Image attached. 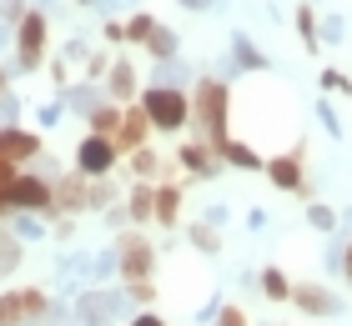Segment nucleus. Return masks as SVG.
<instances>
[{
    "label": "nucleus",
    "instance_id": "nucleus-22",
    "mask_svg": "<svg viewBox=\"0 0 352 326\" xmlns=\"http://www.w3.org/2000/svg\"><path fill=\"white\" fill-rule=\"evenodd\" d=\"M151 30H156V21H151V15H131V21H126V40L146 45V40H151Z\"/></svg>",
    "mask_w": 352,
    "mask_h": 326
},
{
    "label": "nucleus",
    "instance_id": "nucleus-2",
    "mask_svg": "<svg viewBox=\"0 0 352 326\" xmlns=\"http://www.w3.org/2000/svg\"><path fill=\"white\" fill-rule=\"evenodd\" d=\"M141 110H146V121L156 130H182V126H191V101L176 86H151L146 95H141Z\"/></svg>",
    "mask_w": 352,
    "mask_h": 326
},
{
    "label": "nucleus",
    "instance_id": "nucleus-21",
    "mask_svg": "<svg viewBox=\"0 0 352 326\" xmlns=\"http://www.w3.org/2000/svg\"><path fill=\"white\" fill-rule=\"evenodd\" d=\"M262 291H267L272 301H287V296H292V286H287V276H282L277 266H267V271H262Z\"/></svg>",
    "mask_w": 352,
    "mask_h": 326
},
{
    "label": "nucleus",
    "instance_id": "nucleus-9",
    "mask_svg": "<svg viewBox=\"0 0 352 326\" xmlns=\"http://www.w3.org/2000/svg\"><path fill=\"white\" fill-rule=\"evenodd\" d=\"M146 130H151L146 110L131 106V110L121 116V126H116V151H136V145H146Z\"/></svg>",
    "mask_w": 352,
    "mask_h": 326
},
{
    "label": "nucleus",
    "instance_id": "nucleus-43",
    "mask_svg": "<svg viewBox=\"0 0 352 326\" xmlns=\"http://www.w3.org/2000/svg\"><path fill=\"white\" fill-rule=\"evenodd\" d=\"M342 271L352 276V241H347V251H342Z\"/></svg>",
    "mask_w": 352,
    "mask_h": 326
},
{
    "label": "nucleus",
    "instance_id": "nucleus-24",
    "mask_svg": "<svg viewBox=\"0 0 352 326\" xmlns=\"http://www.w3.org/2000/svg\"><path fill=\"white\" fill-rule=\"evenodd\" d=\"M131 166H136V176H156V171H162V156L146 151V145H136V151H131Z\"/></svg>",
    "mask_w": 352,
    "mask_h": 326
},
{
    "label": "nucleus",
    "instance_id": "nucleus-37",
    "mask_svg": "<svg viewBox=\"0 0 352 326\" xmlns=\"http://www.w3.org/2000/svg\"><path fill=\"white\" fill-rule=\"evenodd\" d=\"M317 116H322V126L332 130V136H338V130H342V126H338V110H332V106H317Z\"/></svg>",
    "mask_w": 352,
    "mask_h": 326
},
{
    "label": "nucleus",
    "instance_id": "nucleus-4",
    "mask_svg": "<svg viewBox=\"0 0 352 326\" xmlns=\"http://www.w3.org/2000/svg\"><path fill=\"white\" fill-rule=\"evenodd\" d=\"M116 261H121L126 281H146L151 266H156V251H151V241H141V236H121L116 241Z\"/></svg>",
    "mask_w": 352,
    "mask_h": 326
},
{
    "label": "nucleus",
    "instance_id": "nucleus-28",
    "mask_svg": "<svg viewBox=\"0 0 352 326\" xmlns=\"http://www.w3.org/2000/svg\"><path fill=\"white\" fill-rule=\"evenodd\" d=\"M111 271H121V261H116V251H101V256L91 261V276H96V281H101V276H111Z\"/></svg>",
    "mask_w": 352,
    "mask_h": 326
},
{
    "label": "nucleus",
    "instance_id": "nucleus-41",
    "mask_svg": "<svg viewBox=\"0 0 352 326\" xmlns=\"http://www.w3.org/2000/svg\"><path fill=\"white\" fill-rule=\"evenodd\" d=\"M131 326H166V321H162V316H151V312H146V316H136Z\"/></svg>",
    "mask_w": 352,
    "mask_h": 326
},
{
    "label": "nucleus",
    "instance_id": "nucleus-47",
    "mask_svg": "<svg viewBox=\"0 0 352 326\" xmlns=\"http://www.w3.org/2000/svg\"><path fill=\"white\" fill-rule=\"evenodd\" d=\"M81 5H91V0H81Z\"/></svg>",
    "mask_w": 352,
    "mask_h": 326
},
{
    "label": "nucleus",
    "instance_id": "nucleus-16",
    "mask_svg": "<svg viewBox=\"0 0 352 326\" xmlns=\"http://www.w3.org/2000/svg\"><path fill=\"white\" fill-rule=\"evenodd\" d=\"M176 211H182V191H176V186H162V191H156V221H162V226H176Z\"/></svg>",
    "mask_w": 352,
    "mask_h": 326
},
{
    "label": "nucleus",
    "instance_id": "nucleus-42",
    "mask_svg": "<svg viewBox=\"0 0 352 326\" xmlns=\"http://www.w3.org/2000/svg\"><path fill=\"white\" fill-rule=\"evenodd\" d=\"M91 5H101V10H116V5H131V0H91Z\"/></svg>",
    "mask_w": 352,
    "mask_h": 326
},
{
    "label": "nucleus",
    "instance_id": "nucleus-10",
    "mask_svg": "<svg viewBox=\"0 0 352 326\" xmlns=\"http://www.w3.org/2000/svg\"><path fill=\"white\" fill-rule=\"evenodd\" d=\"M292 296H297V306H302V312H312V316H332V312H338V296H332V291H322V286H312V281H297V291H292Z\"/></svg>",
    "mask_w": 352,
    "mask_h": 326
},
{
    "label": "nucleus",
    "instance_id": "nucleus-19",
    "mask_svg": "<svg viewBox=\"0 0 352 326\" xmlns=\"http://www.w3.org/2000/svg\"><path fill=\"white\" fill-rule=\"evenodd\" d=\"M21 316H30V312H25V291H21V296L6 291V296H0V326H15Z\"/></svg>",
    "mask_w": 352,
    "mask_h": 326
},
{
    "label": "nucleus",
    "instance_id": "nucleus-44",
    "mask_svg": "<svg viewBox=\"0 0 352 326\" xmlns=\"http://www.w3.org/2000/svg\"><path fill=\"white\" fill-rule=\"evenodd\" d=\"M6 211H10V201H6V196H0V216H6Z\"/></svg>",
    "mask_w": 352,
    "mask_h": 326
},
{
    "label": "nucleus",
    "instance_id": "nucleus-34",
    "mask_svg": "<svg viewBox=\"0 0 352 326\" xmlns=\"http://www.w3.org/2000/svg\"><path fill=\"white\" fill-rule=\"evenodd\" d=\"M60 116H66V101H51L41 110V126H60Z\"/></svg>",
    "mask_w": 352,
    "mask_h": 326
},
{
    "label": "nucleus",
    "instance_id": "nucleus-27",
    "mask_svg": "<svg viewBox=\"0 0 352 326\" xmlns=\"http://www.w3.org/2000/svg\"><path fill=\"white\" fill-rule=\"evenodd\" d=\"M15 266H21V246H15L10 236H0V276L15 271Z\"/></svg>",
    "mask_w": 352,
    "mask_h": 326
},
{
    "label": "nucleus",
    "instance_id": "nucleus-40",
    "mask_svg": "<svg viewBox=\"0 0 352 326\" xmlns=\"http://www.w3.org/2000/svg\"><path fill=\"white\" fill-rule=\"evenodd\" d=\"M186 10H206V5H221V0H182Z\"/></svg>",
    "mask_w": 352,
    "mask_h": 326
},
{
    "label": "nucleus",
    "instance_id": "nucleus-25",
    "mask_svg": "<svg viewBox=\"0 0 352 326\" xmlns=\"http://www.w3.org/2000/svg\"><path fill=\"white\" fill-rule=\"evenodd\" d=\"M146 45H151V56H162V60H166V56H176V36H171V30H166V25H156Z\"/></svg>",
    "mask_w": 352,
    "mask_h": 326
},
{
    "label": "nucleus",
    "instance_id": "nucleus-7",
    "mask_svg": "<svg viewBox=\"0 0 352 326\" xmlns=\"http://www.w3.org/2000/svg\"><path fill=\"white\" fill-rule=\"evenodd\" d=\"M36 156H41V136L15 130V126H0V161L21 166V161H36Z\"/></svg>",
    "mask_w": 352,
    "mask_h": 326
},
{
    "label": "nucleus",
    "instance_id": "nucleus-31",
    "mask_svg": "<svg viewBox=\"0 0 352 326\" xmlns=\"http://www.w3.org/2000/svg\"><path fill=\"white\" fill-rule=\"evenodd\" d=\"M317 40H322V45H338V40H342V21H338V15L317 25Z\"/></svg>",
    "mask_w": 352,
    "mask_h": 326
},
{
    "label": "nucleus",
    "instance_id": "nucleus-46",
    "mask_svg": "<svg viewBox=\"0 0 352 326\" xmlns=\"http://www.w3.org/2000/svg\"><path fill=\"white\" fill-rule=\"evenodd\" d=\"M0 91H6V75H0Z\"/></svg>",
    "mask_w": 352,
    "mask_h": 326
},
{
    "label": "nucleus",
    "instance_id": "nucleus-17",
    "mask_svg": "<svg viewBox=\"0 0 352 326\" xmlns=\"http://www.w3.org/2000/svg\"><path fill=\"white\" fill-rule=\"evenodd\" d=\"M106 86H111V95H136V71H131L126 60H116V65H111V80H106Z\"/></svg>",
    "mask_w": 352,
    "mask_h": 326
},
{
    "label": "nucleus",
    "instance_id": "nucleus-14",
    "mask_svg": "<svg viewBox=\"0 0 352 326\" xmlns=\"http://www.w3.org/2000/svg\"><path fill=\"white\" fill-rule=\"evenodd\" d=\"M221 156H227V161H232V166H242V171H262V166H267V161H262L257 151H252V145H247V141H232V136H227V141H221Z\"/></svg>",
    "mask_w": 352,
    "mask_h": 326
},
{
    "label": "nucleus",
    "instance_id": "nucleus-15",
    "mask_svg": "<svg viewBox=\"0 0 352 326\" xmlns=\"http://www.w3.org/2000/svg\"><path fill=\"white\" fill-rule=\"evenodd\" d=\"M126 211H131V221H151L156 216V191L151 186H136L126 196Z\"/></svg>",
    "mask_w": 352,
    "mask_h": 326
},
{
    "label": "nucleus",
    "instance_id": "nucleus-3",
    "mask_svg": "<svg viewBox=\"0 0 352 326\" xmlns=\"http://www.w3.org/2000/svg\"><path fill=\"white\" fill-rule=\"evenodd\" d=\"M6 201H10V211H30V216H36V211L56 206V196H51V181H45V176H15Z\"/></svg>",
    "mask_w": 352,
    "mask_h": 326
},
{
    "label": "nucleus",
    "instance_id": "nucleus-8",
    "mask_svg": "<svg viewBox=\"0 0 352 326\" xmlns=\"http://www.w3.org/2000/svg\"><path fill=\"white\" fill-rule=\"evenodd\" d=\"M41 45H45V15L30 10L25 21H21V56H15V65H21V71L41 65Z\"/></svg>",
    "mask_w": 352,
    "mask_h": 326
},
{
    "label": "nucleus",
    "instance_id": "nucleus-32",
    "mask_svg": "<svg viewBox=\"0 0 352 326\" xmlns=\"http://www.w3.org/2000/svg\"><path fill=\"white\" fill-rule=\"evenodd\" d=\"M191 241H197V251H217V236H212V221H206V226H197V231H191Z\"/></svg>",
    "mask_w": 352,
    "mask_h": 326
},
{
    "label": "nucleus",
    "instance_id": "nucleus-26",
    "mask_svg": "<svg viewBox=\"0 0 352 326\" xmlns=\"http://www.w3.org/2000/svg\"><path fill=\"white\" fill-rule=\"evenodd\" d=\"M297 25H302V36H307V51H317L322 40H317V15L307 5H297Z\"/></svg>",
    "mask_w": 352,
    "mask_h": 326
},
{
    "label": "nucleus",
    "instance_id": "nucleus-33",
    "mask_svg": "<svg viewBox=\"0 0 352 326\" xmlns=\"http://www.w3.org/2000/svg\"><path fill=\"white\" fill-rule=\"evenodd\" d=\"M322 91H342V95H347V91H352V80L338 75V71H322Z\"/></svg>",
    "mask_w": 352,
    "mask_h": 326
},
{
    "label": "nucleus",
    "instance_id": "nucleus-5",
    "mask_svg": "<svg viewBox=\"0 0 352 326\" xmlns=\"http://www.w3.org/2000/svg\"><path fill=\"white\" fill-rule=\"evenodd\" d=\"M111 166H116V141L111 136H86L81 151H76V171H81L86 181H96V176H106Z\"/></svg>",
    "mask_w": 352,
    "mask_h": 326
},
{
    "label": "nucleus",
    "instance_id": "nucleus-38",
    "mask_svg": "<svg viewBox=\"0 0 352 326\" xmlns=\"http://www.w3.org/2000/svg\"><path fill=\"white\" fill-rule=\"evenodd\" d=\"M217 321H221V326H247V316H242V312H236V306H227V312H221Z\"/></svg>",
    "mask_w": 352,
    "mask_h": 326
},
{
    "label": "nucleus",
    "instance_id": "nucleus-1",
    "mask_svg": "<svg viewBox=\"0 0 352 326\" xmlns=\"http://www.w3.org/2000/svg\"><path fill=\"white\" fill-rule=\"evenodd\" d=\"M191 121L201 126L206 145H217V151H221V141H227V86H221V80H201V86H197Z\"/></svg>",
    "mask_w": 352,
    "mask_h": 326
},
{
    "label": "nucleus",
    "instance_id": "nucleus-45",
    "mask_svg": "<svg viewBox=\"0 0 352 326\" xmlns=\"http://www.w3.org/2000/svg\"><path fill=\"white\" fill-rule=\"evenodd\" d=\"M0 45H6V25H0Z\"/></svg>",
    "mask_w": 352,
    "mask_h": 326
},
{
    "label": "nucleus",
    "instance_id": "nucleus-30",
    "mask_svg": "<svg viewBox=\"0 0 352 326\" xmlns=\"http://www.w3.org/2000/svg\"><path fill=\"white\" fill-rule=\"evenodd\" d=\"M15 236H25V241H36L41 236V221L30 216V211H21V216H15Z\"/></svg>",
    "mask_w": 352,
    "mask_h": 326
},
{
    "label": "nucleus",
    "instance_id": "nucleus-13",
    "mask_svg": "<svg viewBox=\"0 0 352 326\" xmlns=\"http://www.w3.org/2000/svg\"><path fill=\"white\" fill-rule=\"evenodd\" d=\"M51 196H56V206H60V211H81V206H86V176L76 171L71 181H56Z\"/></svg>",
    "mask_w": 352,
    "mask_h": 326
},
{
    "label": "nucleus",
    "instance_id": "nucleus-36",
    "mask_svg": "<svg viewBox=\"0 0 352 326\" xmlns=\"http://www.w3.org/2000/svg\"><path fill=\"white\" fill-rule=\"evenodd\" d=\"M71 106H81V110H96V91H71Z\"/></svg>",
    "mask_w": 352,
    "mask_h": 326
},
{
    "label": "nucleus",
    "instance_id": "nucleus-12",
    "mask_svg": "<svg viewBox=\"0 0 352 326\" xmlns=\"http://www.w3.org/2000/svg\"><path fill=\"white\" fill-rule=\"evenodd\" d=\"M217 145H206V141H191V145H182V166L186 171H197V176H212L217 166Z\"/></svg>",
    "mask_w": 352,
    "mask_h": 326
},
{
    "label": "nucleus",
    "instance_id": "nucleus-35",
    "mask_svg": "<svg viewBox=\"0 0 352 326\" xmlns=\"http://www.w3.org/2000/svg\"><path fill=\"white\" fill-rule=\"evenodd\" d=\"M0 15H6V21H25V0H6V5H0Z\"/></svg>",
    "mask_w": 352,
    "mask_h": 326
},
{
    "label": "nucleus",
    "instance_id": "nucleus-23",
    "mask_svg": "<svg viewBox=\"0 0 352 326\" xmlns=\"http://www.w3.org/2000/svg\"><path fill=\"white\" fill-rule=\"evenodd\" d=\"M156 80H162V86H176V91H182V80H186V65L166 56L162 65H156Z\"/></svg>",
    "mask_w": 352,
    "mask_h": 326
},
{
    "label": "nucleus",
    "instance_id": "nucleus-6",
    "mask_svg": "<svg viewBox=\"0 0 352 326\" xmlns=\"http://www.w3.org/2000/svg\"><path fill=\"white\" fill-rule=\"evenodd\" d=\"M121 312H126L121 291H91V296H81V306H76L81 326H111V316H121Z\"/></svg>",
    "mask_w": 352,
    "mask_h": 326
},
{
    "label": "nucleus",
    "instance_id": "nucleus-11",
    "mask_svg": "<svg viewBox=\"0 0 352 326\" xmlns=\"http://www.w3.org/2000/svg\"><path fill=\"white\" fill-rule=\"evenodd\" d=\"M267 176H272V186L297 191V186H302V161L287 151V156H277V161H267Z\"/></svg>",
    "mask_w": 352,
    "mask_h": 326
},
{
    "label": "nucleus",
    "instance_id": "nucleus-20",
    "mask_svg": "<svg viewBox=\"0 0 352 326\" xmlns=\"http://www.w3.org/2000/svg\"><path fill=\"white\" fill-rule=\"evenodd\" d=\"M232 56H236V65H247V71H262V51H252V40L247 36H232Z\"/></svg>",
    "mask_w": 352,
    "mask_h": 326
},
{
    "label": "nucleus",
    "instance_id": "nucleus-39",
    "mask_svg": "<svg viewBox=\"0 0 352 326\" xmlns=\"http://www.w3.org/2000/svg\"><path fill=\"white\" fill-rule=\"evenodd\" d=\"M10 181H15V166H10V161H0V196L10 191Z\"/></svg>",
    "mask_w": 352,
    "mask_h": 326
},
{
    "label": "nucleus",
    "instance_id": "nucleus-18",
    "mask_svg": "<svg viewBox=\"0 0 352 326\" xmlns=\"http://www.w3.org/2000/svg\"><path fill=\"white\" fill-rule=\"evenodd\" d=\"M86 121H91V136H116V126H121V116L111 106H96Z\"/></svg>",
    "mask_w": 352,
    "mask_h": 326
},
{
    "label": "nucleus",
    "instance_id": "nucleus-29",
    "mask_svg": "<svg viewBox=\"0 0 352 326\" xmlns=\"http://www.w3.org/2000/svg\"><path fill=\"white\" fill-rule=\"evenodd\" d=\"M307 221L317 226V231H332V226H338V216H332V206H307Z\"/></svg>",
    "mask_w": 352,
    "mask_h": 326
}]
</instances>
